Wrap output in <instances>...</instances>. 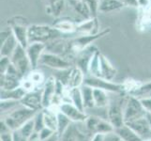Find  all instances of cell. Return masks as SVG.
Segmentation results:
<instances>
[{"instance_id":"cell-1","label":"cell","mask_w":151,"mask_h":141,"mask_svg":"<svg viewBox=\"0 0 151 141\" xmlns=\"http://www.w3.org/2000/svg\"><path fill=\"white\" fill-rule=\"evenodd\" d=\"M60 31L55 28L53 25H30L28 27V41L32 43H41L47 44L58 39H62Z\"/></svg>"},{"instance_id":"cell-2","label":"cell","mask_w":151,"mask_h":141,"mask_svg":"<svg viewBox=\"0 0 151 141\" xmlns=\"http://www.w3.org/2000/svg\"><path fill=\"white\" fill-rule=\"evenodd\" d=\"M37 113V111L25 107L21 103L17 107H15L13 110L5 115L4 117H1V119L6 122L9 128L13 132L17 131L24 124L29 121L30 119H32Z\"/></svg>"},{"instance_id":"cell-3","label":"cell","mask_w":151,"mask_h":141,"mask_svg":"<svg viewBox=\"0 0 151 141\" xmlns=\"http://www.w3.org/2000/svg\"><path fill=\"white\" fill-rule=\"evenodd\" d=\"M127 96L125 93H118L114 99L110 98V103L107 107V119L114 129L121 127L125 124L124 107Z\"/></svg>"},{"instance_id":"cell-4","label":"cell","mask_w":151,"mask_h":141,"mask_svg":"<svg viewBox=\"0 0 151 141\" xmlns=\"http://www.w3.org/2000/svg\"><path fill=\"white\" fill-rule=\"evenodd\" d=\"M109 32H110V28L104 29L97 34L81 35L80 37H77L73 40H71L67 43L66 53L68 52L69 54H73V55L77 56L80 52L87 48L88 46L92 45V43H94L95 40L103 37V36L107 35Z\"/></svg>"},{"instance_id":"cell-5","label":"cell","mask_w":151,"mask_h":141,"mask_svg":"<svg viewBox=\"0 0 151 141\" xmlns=\"http://www.w3.org/2000/svg\"><path fill=\"white\" fill-rule=\"evenodd\" d=\"M8 24L12 28L14 37L16 38L19 45L27 49L29 45L28 41V27L27 20L22 16H14L8 20Z\"/></svg>"},{"instance_id":"cell-6","label":"cell","mask_w":151,"mask_h":141,"mask_svg":"<svg viewBox=\"0 0 151 141\" xmlns=\"http://www.w3.org/2000/svg\"><path fill=\"white\" fill-rule=\"evenodd\" d=\"M145 110L144 109L141 101L132 95H127L126 103L124 107V121L125 123L136 121L138 119L145 117Z\"/></svg>"},{"instance_id":"cell-7","label":"cell","mask_w":151,"mask_h":141,"mask_svg":"<svg viewBox=\"0 0 151 141\" xmlns=\"http://www.w3.org/2000/svg\"><path fill=\"white\" fill-rule=\"evenodd\" d=\"M84 85L91 87L92 88H99V90H105L109 93H125L123 84H117V83H114L113 81H108L101 77L86 75Z\"/></svg>"},{"instance_id":"cell-8","label":"cell","mask_w":151,"mask_h":141,"mask_svg":"<svg viewBox=\"0 0 151 141\" xmlns=\"http://www.w3.org/2000/svg\"><path fill=\"white\" fill-rule=\"evenodd\" d=\"M84 125L87 133L90 134L92 137L95 134H105L114 131L113 125L107 119L96 116H88L87 119L84 122Z\"/></svg>"},{"instance_id":"cell-9","label":"cell","mask_w":151,"mask_h":141,"mask_svg":"<svg viewBox=\"0 0 151 141\" xmlns=\"http://www.w3.org/2000/svg\"><path fill=\"white\" fill-rule=\"evenodd\" d=\"M9 59L12 61V64L19 72V74L23 76V78L28 74L29 69H32L27 54V50L21 45L17 46V48L15 49L14 53Z\"/></svg>"},{"instance_id":"cell-10","label":"cell","mask_w":151,"mask_h":141,"mask_svg":"<svg viewBox=\"0 0 151 141\" xmlns=\"http://www.w3.org/2000/svg\"><path fill=\"white\" fill-rule=\"evenodd\" d=\"M40 64L54 69L55 71L67 70L72 67V63L69 59L51 52H44L40 57Z\"/></svg>"},{"instance_id":"cell-11","label":"cell","mask_w":151,"mask_h":141,"mask_svg":"<svg viewBox=\"0 0 151 141\" xmlns=\"http://www.w3.org/2000/svg\"><path fill=\"white\" fill-rule=\"evenodd\" d=\"M58 110L69 118L72 123H84L88 118V115L85 111L80 110L70 102L62 103L58 107Z\"/></svg>"},{"instance_id":"cell-12","label":"cell","mask_w":151,"mask_h":141,"mask_svg":"<svg viewBox=\"0 0 151 141\" xmlns=\"http://www.w3.org/2000/svg\"><path fill=\"white\" fill-rule=\"evenodd\" d=\"M42 107L49 108L56 94V79L55 76H49L42 86Z\"/></svg>"},{"instance_id":"cell-13","label":"cell","mask_w":151,"mask_h":141,"mask_svg":"<svg viewBox=\"0 0 151 141\" xmlns=\"http://www.w3.org/2000/svg\"><path fill=\"white\" fill-rule=\"evenodd\" d=\"M21 103L34 111H41L42 107V93L41 90H35L27 92L24 98L21 100Z\"/></svg>"},{"instance_id":"cell-14","label":"cell","mask_w":151,"mask_h":141,"mask_svg":"<svg viewBox=\"0 0 151 141\" xmlns=\"http://www.w3.org/2000/svg\"><path fill=\"white\" fill-rule=\"evenodd\" d=\"M25 50H27V54L30 61L31 68H32V70H36L38 65L40 64L41 56L46 50V44L41 43H29Z\"/></svg>"},{"instance_id":"cell-15","label":"cell","mask_w":151,"mask_h":141,"mask_svg":"<svg viewBox=\"0 0 151 141\" xmlns=\"http://www.w3.org/2000/svg\"><path fill=\"white\" fill-rule=\"evenodd\" d=\"M125 124H127L128 126L131 127L143 139V141L151 140V126L147 121L145 117Z\"/></svg>"},{"instance_id":"cell-16","label":"cell","mask_w":151,"mask_h":141,"mask_svg":"<svg viewBox=\"0 0 151 141\" xmlns=\"http://www.w3.org/2000/svg\"><path fill=\"white\" fill-rule=\"evenodd\" d=\"M97 51L98 49L92 44L90 46H88L85 50L80 52V53L76 56V67H78L79 69H81L84 72L86 76L88 74V66H89L90 60Z\"/></svg>"},{"instance_id":"cell-17","label":"cell","mask_w":151,"mask_h":141,"mask_svg":"<svg viewBox=\"0 0 151 141\" xmlns=\"http://www.w3.org/2000/svg\"><path fill=\"white\" fill-rule=\"evenodd\" d=\"M99 22L97 17H93L88 20H84L82 22L78 23L76 32L80 33L82 35H91V34H97L100 32L99 30Z\"/></svg>"},{"instance_id":"cell-18","label":"cell","mask_w":151,"mask_h":141,"mask_svg":"<svg viewBox=\"0 0 151 141\" xmlns=\"http://www.w3.org/2000/svg\"><path fill=\"white\" fill-rule=\"evenodd\" d=\"M100 60H101V75L100 77L103 78V79H106L108 81H113L114 79V77L116 75V69L114 68L112 63L107 57L102 55L101 53L100 55Z\"/></svg>"},{"instance_id":"cell-19","label":"cell","mask_w":151,"mask_h":141,"mask_svg":"<svg viewBox=\"0 0 151 141\" xmlns=\"http://www.w3.org/2000/svg\"><path fill=\"white\" fill-rule=\"evenodd\" d=\"M58 108L54 106L42 109L45 127L51 129L52 131L55 133L57 131V114H58Z\"/></svg>"},{"instance_id":"cell-20","label":"cell","mask_w":151,"mask_h":141,"mask_svg":"<svg viewBox=\"0 0 151 141\" xmlns=\"http://www.w3.org/2000/svg\"><path fill=\"white\" fill-rule=\"evenodd\" d=\"M77 25L75 21H72L69 18H60L56 19L53 24V27L56 28L62 34H71L76 32Z\"/></svg>"},{"instance_id":"cell-21","label":"cell","mask_w":151,"mask_h":141,"mask_svg":"<svg viewBox=\"0 0 151 141\" xmlns=\"http://www.w3.org/2000/svg\"><path fill=\"white\" fill-rule=\"evenodd\" d=\"M85 78H86V74H84V72L76 66L72 67L70 70V74L68 87L69 88L81 87L83 85H84Z\"/></svg>"},{"instance_id":"cell-22","label":"cell","mask_w":151,"mask_h":141,"mask_svg":"<svg viewBox=\"0 0 151 141\" xmlns=\"http://www.w3.org/2000/svg\"><path fill=\"white\" fill-rule=\"evenodd\" d=\"M67 97H68V99H69L70 103H71L72 104H74V106L77 108H79L80 110L86 112L81 87H73V88H69V87H68Z\"/></svg>"},{"instance_id":"cell-23","label":"cell","mask_w":151,"mask_h":141,"mask_svg":"<svg viewBox=\"0 0 151 141\" xmlns=\"http://www.w3.org/2000/svg\"><path fill=\"white\" fill-rule=\"evenodd\" d=\"M114 132L118 134L121 141H143V139L127 124L114 129Z\"/></svg>"},{"instance_id":"cell-24","label":"cell","mask_w":151,"mask_h":141,"mask_svg":"<svg viewBox=\"0 0 151 141\" xmlns=\"http://www.w3.org/2000/svg\"><path fill=\"white\" fill-rule=\"evenodd\" d=\"M69 4L71 6V8L73 9L75 12L84 18V20H88L91 19L92 14L88 6L84 0H68Z\"/></svg>"},{"instance_id":"cell-25","label":"cell","mask_w":151,"mask_h":141,"mask_svg":"<svg viewBox=\"0 0 151 141\" xmlns=\"http://www.w3.org/2000/svg\"><path fill=\"white\" fill-rule=\"evenodd\" d=\"M126 7L121 0H101L99 6V12L107 13L119 10Z\"/></svg>"},{"instance_id":"cell-26","label":"cell","mask_w":151,"mask_h":141,"mask_svg":"<svg viewBox=\"0 0 151 141\" xmlns=\"http://www.w3.org/2000/svg\"><path fill=\"white\" fill-rule=\"evenodd\" d=\"M93 96H94V103L95 107L98 108H107L110 103V96L109 92L99 90V88H93Z\"/></svg>"},{"instance_id":"cell-27","label":"cell","mask_w":151,"mask_h":141,"mask_svg":"<svg viewBox=\"0 0 151 141\" xmlns=\"http://www.w3.org/2000/svg\"><path fill=\"white\" fill-rule=\"evenodd\" d=\"M27 94V91L24 88L20 86L13 90H1V101L3 100H14V101H20L24 98V96Z\"/></svg>"},{"instance_id":"cell-28","label":"cell","mask_w":151,"mask_h":141,"mask_svg":"<svg viewBox=\"0 0 151 141\" xmlns=\"http://www.w3.org/2000/svg\"><path fill=\"white\" fill-rule=\"evenodd\" d=\"M18 45H19L18 41L12 33V36L2 45H0V55H1V56L10 57L14 53V51L17 48Z\"/></svg>"},{"instance_id":"cell-29","label":"cell","mask_w":151,"mask_h":141,"mask_svg":"<svg viewBox=\"0 0 151 141\" xmlns=\"http://www.w3.org/2000/svg\"><path fill=\"white\" fill-rule=\"evenodd\" d=\"M78 123H71L70 127L60 135V141H78L80 135L83 132L77 126Z\"/></svg>"},{"instance_id":"cell-30","label":"cell","mask_w":151,"mask_h":141,"mask_svg":"<svg viewBox=\"0 0 151 141\" xmlns=\"http://www.w3.org/2000/svg\"><path fill=\"white\" fill-rule=\"evenodd\" d=\"M128 95H132L135 98L139 99V100H143L145 98L151 97V81L145 83V84H139L136 88L129 93Z\"/></svg>"},{"instance_id":"cell-31","label":"cell","mask_w":151,"mask_h":141,"mask_svg":"<svg viewBox=\"0 0 151 141\" xmlns=\"http://www.w3.org/2000/svg\"><path fill=\"white\" fill-rule=\"evenodd\" d=\"M65 6V0H49L47 2L46 12L55 17H59Z\"/></svg>"},{"instance_id":"cell-32","label":"cell","mask_w":151,"mask_h":141,"mask_svg":"<svg viewBox=\"0 0 151 141\" xmlns=\"http://www.w3.org/2000/svg\"><path fill=\"white\" fill-rule=\"evenodd\" d=\"M81 90H82L83 100H84L85 110L87 111V110H89V109L95 107L94 96H93V88L86 85H83L81 87Z\"/></svg>"},{"instance_id":"cell-33","label":"cell","mask_w":151,"mask_h":141,"mask_svg":"<svg viewBox=\"0 0 151 141\" xmlns=\"http://www.w3.org/2000/svg\"><path fill=\"white\" fill-rule=\"evenodd\" d=\"M100 55H101V52L98 50L94 54V56H93V57L90 60L89 66H88V74H87V75L100 77V75H101V72H100V70H101Z\"/></svg>"},{"instance_id":"cell-34","label":"cell","mask_w":151,"mask_h":141,"mask_svg":"<svg viewBox=\"0 0 151 141\" xmlns=\"http://www.w3.org/2000/svg\"><path fill=\"white\" fill-rule=\"evenodd\" d=\"M25 77H27L29 81L32 82V84L35 86V87L37 88V90H39L38 87L40 86H43L46 81L42 72L36 71V70H32V72H30Z\"/></svg>"},{"instance_id":"cell-35","label":"cell","mask_w":151,"mask_h":141,"mask_svg":"<svg viewBox=\"0 0 151 141\" xmlns=\"http://www.w3.org/2000/svg\"><path fill=\"white\" fill-rule=\"evenodd\" d=\"M71 123L72 122L70 121V119L69 118L66 117L63 113L58 112V114H57V131H56V133L59 135H61L68 128L70 127V125Z\"/></svg>"},{"instance_id":"cell-36","label":"cell","mask_w":151,"mask_h":141,"mask_svg":"<svg viewBox=\"0 0 151 141\" xmlns=\"http://www.w3.org/2000/svg\"><path fill=\"white\" fill-rule=\"evenodd\" d=\"M30 119V121H27L25 124H24L19 130H17L19 134L22 135V137L24 138L25 140H27L31 135L35 133V126H34V119Z\"/></svg>"},{"instance_id":"cell-37","label":"cell","mask_w":151,"mask_h":141,"mask_svg":"<svg viewBox=\"0 0 151 141\" xmlns=\"http://www.w3.org/2000/svg\"><path fill=\"white\" fill-rule=\"evenodd\" d=\"M0 103H1V117H4L5 115H7L21 104V102L14 100H3Z\"/></svg>"},{"instance_id":"cell-38","label":"cell","mask_w":151,"mask_h":141,"mask_svg":"<svg viewBox=\"0 0 151 141\" xmlns=\"http://www.w3.org/2000/svg\"><path fill=\"white\" fill-rule=\"evenodd\" d=\"M33 119H34V126H35V132L36 133H40L41 130L45 128L42 110L39 111L37 114H36Z\"/></svg>"},{"instance_id":"cell-39","label":"cell","mask_w":151,"mask_h":141,"mask_svg":"<svg viewBox=\"0 0 151 141\" xmlns=\"http://www.w3.org/2000/svg\"><path fill=\"white\" fill-rule=\"evenodd\" d=\"M86 5L89 8L92 17H97V13L99 12V6H100V1L99 0H84Z\"/></svg>"},{"instance_id":"cell-40","label":"cell","mask_w":151,"mask_h":141,"mask_svg":"<svg viewBox=\"0 0 151 141\" xmlns=\"http://www.w3.org/2000/svg\"><path fill=\"white\" fill-rule=\"evenodd\" d=\"M12 64V61L10 59L8 56H1V59H0V74H4L5 72H7L9 69V67Z\"/></svg>"},{"instance_id":"cell-41","label":"cell","mask_w":151,"mask_h":141,"mask_svg":"<svg viewBox=\"0 0 151 141\" xmlns=\"http://www.w3.org/2000/svg\"><path fill=\"white\" fill-rule=\"evenodd\" d=\"M143 10V17L142 20L145 24L151 25V4L147 8H141Z\"/></svg>"},{"instance_id":"cell-42","label":"cell","mask_w":151,"mask_h":141,"mask_svg":"<svg viewBox=\"0 0 151 141\" xmlns=\"http://www.w3.org/2000/svg\"><path fill=\"white\" fill-rule=\"evenodd\" d=\"M12 34V28H8V29H3L0 32V45H2L5 41H6L10 36Z\"/></svg>"},{"instance_id":"cell-43","label":"cell","mask_w":151,"mask_h":141,"mask_svg":"<svg viewBox=\"0 0 151 141\" xmlns=\"http://www.w3.org/2000/svg\"><path fill=\"white\" fill-rule=\"evenodd\" d=\"M55 133V132L52 131L51 129H49V128H47V127H45L44 129H42V130H41V131L39 133L40 141H43V140H45V139L49 138V137H52V135H53Z\"/></svg>"},{"instance_id":"cell-44","label":"cell","mask_w":151,"mask_h":141,"mask_svg":"<svg viewBox=\"0 0 151 141\" xmlns=\"http://www.w3.org/2000/svg\"><path fill=\"white\" fill-rule=\"evenodd\" d=\"M102 138H103V141H121L120 137H118V134L114 131L103 134Z\"/></svg>"},{"instance_id":"cell-45","label":"cell","mask_w":151,"mask_h":141,"mask_svg":"<svg viewBox=\"0 0 151 141\" xmlns=\"http://www.w3.org/2000/svg\"><path fill=\"white\" fill-rule=\"evenodd\" d=\"M140 101H141V103H142L144 109L145 110V112L151 113V97L143 99V100H140Z\"/></svg>"},{"instance_id":"cell-46","label":"cell","mask_w":151,"mask_h":141,"mask_svg":"<svg viewBox=\"0 0 151 141\" xmlns=\"http://www.w3.org/2000/svg\"><path fill=\"white\" fill-rule=\"evenodd\" d=\"M9 132H12V130L9 128V126L6 124L3 119H1V122H0V134H7Z\"/></svg>"},{"instance_id":"cell-47","label":"cell","mask_w":151,"mask_h":141,"mask_svg":"<svg viewBox=\"0 0 151 141\" xmlns=\"http://www.w3.org/2000/svg\"><path fill=\"white\" fill-rule=\"evenodd\" d=\"M125 6L132 7V8H139V4L137 0H121Z\"/></svg>"},{"instance_id":"cell-48","label":"cell","mask_w":151,"mask_h":141,"mask_svg":"<svg viewBox=\"0 0 151 141\" xmlns=\"http://www.w3.org/2000/svg\"><path fill=\"white\" fill-rule=\"evenodd\" d=\"M0 140L1 141H14L12 132H9L7 134H3L0 135Z\"/></svg>"},{"instance_id":"cell-49","label":"cell","mask_w":151,"mask_h":141,"mask_svg":"<svg viewBox=\"0 0 151 141\" xmlns=\"http://www.w3.org/2000/svg\"><path fill=\"white\" fill-rule=\"evenodd\" d=\"M137 2L139 4V8H147L148 7L150 3V0H137Z\"/></svg>"},{"instance_id":"cell-50","label":"cell","mask_w":151,"mask_h":141,"mask_svg":"<svg viewBox=\"0 0 151 141\" xmlns=\"http://www.w3.org/2000/svg\"><path fill=\"white\" fill-rule=\"evenodd\" d=\"M43 141H60V135L57 133H55L52 137H50L49 138L45 139Z\"/></svg>"},{"instance_id":"cell-51","label":"cell","mask_w":151,"mask_h":141,"mask_svg":"<svg viewBox=\"0 0 151 141\" xmlns=\"http://www.w3.org/2000/svg\"><path fill=\"white\" fill-rule=\"evenodd\" d=\"M103 134H95L91 137L90 141H103Z\"/></svg>"},{"instance_id":"cell-52","label":"cell","mask_w":151,"mask_h":141,"mask_svg":"<svg viewBox=\"0 0 151 141\" xmlns=\"http://www.w3.org/2000/svg\"><path fill=\"white\" fill-rule=\"evenodd\" d=\"M145 119H147V121H148V123L150 124V126H151V113L145 114Z\"/></svg>"},{"instance_id":"cell-53","label":"cell","mask_w":151,"mask_h":141,"mask_svg":"<svg viewBox=\"0 0 151 141\" xmlns=\"http://www.w3.org/2000/svg\"><path fill=\"white\" fill-rule=\"evenodd\" d=\"M99 1H100V2H101V0H99Z\"/></svg>"},{"instance_id":"cell-54","label":"cell","mask_w":151,"mask_h":141,"mask_svg":"<svg viewBox=\"0 0 151 141\" xmlns=\"http://www.w3.org/2000/svg\"><path fill=\"white\" fill-rule=\"evenodd\" d=\"M150 3H151V0H150Z\"/></svg>"}]
</instances>
